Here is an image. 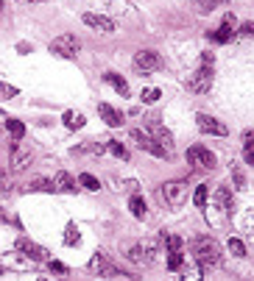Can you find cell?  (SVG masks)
Instances as JSON below:
<instances>
[{
    "label": "cell",
    "mask_w": 254,
    "mask_h": 281,
    "mask_svg": "<svg viewBox=\"0 0 254 281\" xmlns=\"http://www.w3.org/2000/svg\"><path fill=\"white\" fill-rule=\"evenodd\" d=\"M148 134L154 136L162 148H165L168 153H173V136H170V131H168L157 117H148Z\"/></svg>",
    "instance_id": "30bf717a"
},
{
    "label": "cell",
    "mask_w": 254,
    "mask_h": 281,
    "mask_svg": "<svg viewBox=\"0 0 254 281\" xmlns=\"http://www.w3.org/2000/svg\"><path fill=\"white\" fill-rule=\"evenodd\" d=\"M187 89L196 95H204L212 89V67H198L193 76L187 78Z\"/></svg>",
    "instance_id": "52a82bcc"
},
{
    "label": "cell",
    "mask_w": 254,
    "mask_h": 281,
    "mask_svg": "<svg viewBox=\"0 0 254 281\" xmlns=\"http://www.w3.org/2000/svg\"><path fill=\"white\" fill-rule=\"evenodd\" d=\"M98 114L104 117L106 126H112V128H120L123 126V114L114 106H109V103H98Z\"/></svg>",
    "instance_id": "2e32d148"
},
{
    "label": "cell",
    "mask_w": 254,
    "mask_h": 281,
    "mask_svg": "<svg viewBox=\"0 0 254 281\" xmlns=\"http://www.w3.org/2000/svg\"><path fill=\"white\" fill-rule=\"evenodd\" d=\"M182 264H184V254H182V251H173V254H168V267H170V270H179Z\"/></svg>",
    "instance_id": "1f68e13d"
},
{
    "label": "cell",
    "mask_w": 254,
    "mask_h": 281,
    "mask_svg": "<svg viewBox=\"0 0 254 281\" xmlns=\"http://www.w3.org/2000/svg\"><path fill=\"white\" fill-rule=\"evenodd\" d=\"M17 251L26 256L28 262H48V259H51V256H48V251H45L42 245L31 242L28 237H20V239H17Z\"/></svg>",
    "instance_id": "9c48e42d"
},
{
    "label": "cell",
    "mask_w": 254,
    "mask_h": 281,
    "mask_svg": "<svg viewBox=\"0 0 254 281\" xmlns=\"http://www.w3.org/2000/svg\"><path fill=\"white\" fill-rule=\"evenodd\" d=\"M79 229H76V223H67V229H64V245H79Z\"/></svg>",
    "instance_id": "f546056e"
},
{
    "label": "cell",
    "mask_w": 254,
    "mask_h": 281,
    "mask_svg": "<svg viewBox=\"0 0 254 281\" xmlns=\"http://www.w3.org/2000/svg\"><path fill=\"white\" fill-rule=\"evenodd\" d=\"M89 273H92V276H98V279H114V276H126V273L117 270V267H114V264L109 262L104 254H95L92 259H89Z\"/></svg>",
    "instance_id": "ba28073f"
},
{
    "label": "cell",
    "mask_w": 254,
    "mask_h": 281,
    "mask_svg": "<svg viewBox=\"0 0 254 281\" xmlns=\"http://www.w3.org/2000/svg\"><path fill=\"white\" fill-rule=\"evenodd\" d=\"M243 142H246V148H252V145H254V128L243 134Z\"/></svg>",
    "instance_id": "74e56055"
},
{
    "label": "cell",
    "mask_w": 254,
    "mask_h": 281,
    "mask_svg": "<svg viewBox=\"0 0 254 281\" xmlns=\"http://www.w3.org/2000/svg\"><path fill=\"white\" fill-rule=\"evenodd\" d=\"M232 179H235V187L237 189H246V176L240 167H232Z\"/></svg>",
    "instance_id": "836d02e7"
},
{
    "label": "cell",
    "mask_w": 254,
    "mask_h": 281,
    "mask_svg": "<svg viewBox=\"0 0 254 281\" xmlns=\"http://www.w3.org/2000/svg\"><path fill=\"white\" fill-rule=\"evenodd\" d=\"M64 126L67 128H84V117L79 111H64Z\"/></svg>",
    "instance_id": "f1b7e54d"
},
{
    "label": "cell",
    "mask_w": 254,
    "mask_h": 281,
    "mask_svg": "<svg viewBox=\"0 0 254 281\" xmlns=\"http://www.w3.org/2000/svg\"><path fill=\"white\" fill-rule=\"evenodd\" d=\"M36 281H45V279H36Z\"/></svg>",
    "instance_id": "7bdbcfd3"
},
{
    "label": "cell",
    "mask_w": 254,
    "mask_h": 281,
    "mask_svg": "<svg viewBox=\"0 0 254 281\" xmlns=\"http://www.w3.org/2000/svg\"><path fill=\"white\" fill-rule=\"evenodd\" d=\"M179 270H182V281H204V276H201V267H198L196 262H190V264H182Z\"/></svg>",
    "instance_id": "7402d4cb"
},
{
    "label": "cell",
    "mask_w": 254,
    "mask_h": 281,
    "mask_svg": "<svg viewBox=\"0 0 254 281\" xmlns=\"http://www.w3.org/2000/svg\"><path fill=\"white\" fill-rule=\"evenodd\" d=\"M129 209H132V214L137 217V220H145V217H148V206H145V201H142L140 195L129 198Z\"/></svg>",
    "instance_id": "ffe728a7"
},
{
    "label": "cell",
    "mask_w": 254,
    "mask_h": 281,
    "mask_svg": "<svg viewBox=\"0 0 254 281\" xmlns=\"http://www.w3.org/2000/svg\"><path fill=\"white\" fill-rule=\"evenodd\" d=\"M134 67L140 73H151V70H159L162 67V56L157 51H140L134 53Z\"/></svg>",
    "instance_id": "7c38bea8"
},
{
    "label": "cell",
    "mask_w": 254,
    "mask_h": 281,
    "mask_svg": "<svg viewBox=\"0 0 254 281\" xmlns=\"http://www.w3.org/2000/svg\"><path fill=\"white\" fill-rule=\"evenodd\" d=\"M232 36H235V28H229V26L221 23V26L210 34V39L212 42H218V45H226V42H232Z\"/></svg>",
    "instance_id": "44dd1931"
},
{
    "label": "cell",
    "mask_w": 254,
    "mask_h": 281,
    "mask_svg": "<svg viewBox=\"0 0 254 281\" xmlns=\"http://www.w3.org/2000/svg\"><path fill=\"white\" fill-rule=\"evenodd\" d=\"M48 267H51V273H59V276H64V273H67V267H64V264L53 262V259H48Z\"/></svg>",
    "instance_id": "8d00e7d4"
},
{
    "label": "cell",
    "mask_w": 254,
    "mask_h": 281,
    "mask_svg": "<svg viewBox=\"0 0 254 281\" xmlns=\"http://www.w3.org/2000/svg\"><path fill=\"white\" fill-rule=\"evenodd\" d=\"M81 51V42L76 39V34H59L51 42V53L61 56V59H76Z\"/></svg>",
    "instance_id": "5b68a950"
},
{
    "label": "cell",
    "mask_w": 254,
    "mask_h": 281,
    "mask_svg": "<svg viewBox=\"0 0 254 281\" xmlns=\"http://www.w3.org/2000/svg\"><path fill=\"white\" fill-rule=\"evenodd\" d=\"M0 276H3V267H0Z\"/></svg>",
    "instance_id": "b9f144b4"
},
{
    "label": "cell",
    "mask_w": 254,
    "mask_h": 281,
    "mask_svg": "<svg viewBox=\"0 0 254 281\" xmlns=\"http://www.w3.org/2000/svg\"><path fill=\"white\" fill-rule=\"evenodd\" d=\"M120 254L126 256L132 264H151L148 254H145V248H142V242H126V245L120 248Z\"/></svg>",
    "instance_id": "4fadbf2b"
},
{
    "label": "cell",
    "mask_w": 254,
    "mask_h": 281,
    "mask_svg": "<svg viewBox=\"0 0 254 281\" xmlns=\"http://www.w3.org/2000/svg\"><path fill=\"white\" fill-rule=\"evenodd\" d=\"M246 164L254 167V148H246Z\"/></svg>",
    "instance_id": "f35d334b"
},
{
    "label": "cell",
    "mask_w": 254,
    "mask_h": 281,
    "mask_svg": "<svg viewBox=\"0 0 254 281\" xmlns=\"http://www.w3.org/2000/svg\"><path fill=\"white\" fill-rule=\"evenodd\" d=\"M226 248H229V254H232V256H246V245L237 237H229Z\"/></svg>",
    "instance_id": "4dcf8cb0"
},
{
    "label": "cell",
    "mask_w": 254,
    "mask_h": 281,
    "mask_svg": "<svg viewBox=\"0 0 254 281\" xmlns=\"http://www.w3.org/2000/svg\"><path fill=\"white\" fill-rule=\"evenodd\" d=\"M104 81H106V84H112V86H114V92H117V95H123V98L129 95V84H126V81H123V78L117 76V73H106V76H104Z\"/></svg>",
    "instance_id": "603a6c76"
},
{
    "label": "cell",
    "mask_w": 254,
    "mask_h": 281,
    "mask_svg": "<svg viewBox=\"0 0 254 281\" xmlns=\"http://www.w3.org/2000/svg\"><path fill=\"white\" fill-rule=\"evenodd\" d=\"M196 126H198L201 134H210V136H226L229 134V128L224 126L221 120L210 117V114H198V117H196Z\"/></svg>",
    "instance_id": "8fae6325"
},
{
    "label": "cell",
    "mask_w": 254,
    "mask_h": 281,
    "mask_svg": "<svg viewBox=\"0 0 254 281\" xmlns=\"http://www.w3.org/2000/svg\"><path fill=\"white\" fill-rule=\"evenodd\" d=\"M159 98H162L159 89H145V92H142V103H157Z\"/></svg>",
    "instance_id": "d590c367"
},
{
    "label": "cell",
    "mask_w": 254,
    "mask_h": 281,
    "mask_svg": "<svg viewBox=\"0 0 254 281\" xmlns=\"http://www.w3.org/2000/svg\"><path fill=\"white\" fill-rule=\"evenodd\" d=\"M207 198H210V187H207V184H198L196 192H193V204L198 206V209H204V206H207Z\"/></svg>",
    "instance_id": "d4e9b609"
},
{
    "label": "cell",
    "mask_w": 254,
    "mask_h": 281,
    "mask_svg": "<svg viewBox=\"0 0 254 281\" xmlns=\"http://www.w3.org/2000/svg\"><path fill=\"white\" fill-rule=\"evenodd\" d=\"M79 184L84 189H89V192H98V189H101V181L95 179V176H89V173H81L79 176Z\"/></svg>",
    "instance_id": "83f0119b"
},
{
    "label": "cell",
    "mask_w": 254,
    "mask_h": 281,
    "mask_svg": "<svg viewBox=\"0 0 254 281\" xmlns=\"http://www.w3.org/2000/svg\"><path fill=\"white\" fill-rule=\"evenodd\" d=\"M53 187L59 189V192H76V179L67 170H59L53 176Z\"/></svg>",
    "instance_id": "e0dca14e"
},
{
    "label": "cell",
    "mask_w": 254,
    "mask_h": 281,
    "mask_svg": "<svg viewBox=\"0 0 254 281\" xmlns=\"http://www.w3.org/2000/svg\"><path fill=\"white\" fill-rule=\"evenodd\" d=\"M187 164H190L196 173H210V170H215L218 159H215V153L207 151L204 145H193L187 151Z\"/></svg>",
    "instance_id": "3957f363"
},
{
    "label": "cell",
    "mask_w": 254,
    "mask_h": 281,
    "mask_svg": "<svg viewBox=\"0 0 254 281\" xmlns=\"http://www.w3.org/2000/svg\"><path fill=\"white\" fill-rule=\"evenodd\" d=\"M0 11H3V0H0Z\"/></svg>",
    "instance_id": "60d3db41"
},
{
    "label": "cell",
    "mask_w": 254,
    "mask_h": 281,
    "mask_svg": "<svg viewBox=\"0 0 254 281\" xmlns=\"http://www.w3.org/2000/svg\"><path fill=\"white\" fill-rule=\"evenodd\" d=\"M6 128H9V134L14 136V142H17V139H23V136H26V126H23V123H20V120H6Z\"/></svg>",
    "instance_id": "4316f807"
},
{
    "label": "cell",
    "mask_w": 254,
    "mask_h": 281,
    "mask_svg": "<svg viewBox=\"0 0 254 281\" xmlns=\"http://www.w3.org/2000/svg\"><path fill=\"white\" fill-rule=\"evenodd\" d=\"M132 139H134V145L140 148V151H145V153H151V156H159V159H168V151L162 145H159L157 139L148 134V131H140V128H134L132 131Z\"/></svg>",
    "instance_id": "8992f818"
},
{
    "label": "cell",
    "mask_w": 254,
    "mask_h": 281,
    "mask_svg": "<svg viewBox=\"0 0 254 281\" xmlns=\"http://www.w3.org/2000/svg\"><path fill=\"white\" fill-rule=\"evenodd\" d=\"M81 20H84V26H89L92 31H101V34H114V23L109 17H104V14H92V11H87Z\"/></svg>",
    "instance_id": "5bb4252c"
},
{
    "label": "cell",
    "mask_w": 254,
    "mask_h": 281,
    "mask_svg": "<svg viewBox=\"0 0 254 281\" xmlns=\"http://www.w3.org/2000/svg\"><path fill=\"white\" fill-rule=\"evenodd\" d=\"M159 195H162V201H165L170 209H179V206H184V201H187V181H165Z\"/></svg>",
    "instance_id": "277c9868"
},
{
    "label": "cell",
    "mask_w": 254,
    "mask_h": 281,
    "mask_svg": "<svg viewBox=\"0 0 254 281\" xmlns=\"http://www.w3.org/2000/svg\"><path fill=\"white\" fill-rule=\"evenodd\" d=\"M237 36H240V39H254V23H243L240 31H237Z\"/></svg>",
    "instance_id": "e575fe53"
},
{
    "label": "cell",
    "mask_w": 254,
    "mask_h": 281,
    "mask_svg": "<svg viewBox=\"0 0 254 281\" xmlns=\"http://www.w3.org/2000/svg\"><path fill=\"white\" fill-rule=\"evenodd\" d=\"M0 220H3V223L9 220V212H6V209H3V206H0Z\"/></svg>",
    "instance_id": "ab89813d"
},
{
    "label": "cell",
    "mask_w": 254,
    "mask_h": 281,
    "mask_svg": "<svg viewBox=\"0 0 254 281\" xmlns=\"http://www.w3.org/2000/svg\"><path fill=\"white\" fill-rule=\"evenodd\" d=\"M11 167L14 170H26L28 164H31V151L28 148H20L17 142H11Z\"/></svg>",
    "instance_id": "9a60e30c"
},
{
    "label": "cell",
    "mask_w": 254,
    "mask_h": 281,
    "mask_svg": "<svg viewBox=\"0 0 254 281\" xmlns=\"http://www.w3.org/2000/svg\"><path fill=\"white\" fill-rule=\"evenodd\" d=\"M193 6L198 14H212V11H218V9H226L229 0H193Z\"/></svg>",
    "instance_id": "ac0fdd59"
},
{
    "label": "cell",
    "mask_w": 254,
    "mask_h": 281,
    "mask_svg": "<svg viewBox=\"0 0 254 281\" xmlns=\"http://www.w3.org/2000/svg\"><path fill=\"white\" fill-rule=\"evenodd\" d=\"M106 151L112 156H117V159H129V151H126L123 142H117V139H106Z\"/></svg>",
    "instance_id": "484cf974"
},
{
    "label": "cell",
    "mask_w": 254,
    "mask_h": 281,
    "mask_svg": "<svg viewBox=\"0 0 254 281\" xmlns=\"http://www.w3.org/2000/svg\"><path fill=\"white\" fill-rule=\"evenodd\" d=\"M26 189H28V192H56L53 181H48V179H31Z\"/></svg>",
    "instance_id": "cb8c5ba5"
},
{
    "label": "cell",
    "mask_w": 254,
    "mask_h": 281,
    "mask_svg": "<svg viewBox=\"0 0 254 281\" xmlns=\"http://www.w3.org/2000/svg\"><path fill=\"white\" fill-rule=\"evenodd\" d=\"M3 264H6V267H14V270H26L28 264H34V262H28L26 256L20 254H3Z\"/></svg>",
    "instance_id": "d6986e66"
},
{
    "label": "cell",
    "mask_w": 254,
    "mask_h": 281,
    "mask_svg": "<svg viewBox=\"0 0 254 281\" xmlns=\"http://www.w3.org/2000/svg\"><path fill=\"white\" fill-rule=\"evenodd\" d=\"M207 209V220L210 226H226L229 220V212H232V192L226 187H218L212 192V201L210 206H204Z\"/></svg>",
    "instance_id": "6da1fadb"
},
{
    "label": "cell",
    "mask_w": 254,
    "mask_h": 281,
    "mask_svg": "<svg viewBox=\"0 0 254 281\" xmlns=\"http://www.w3.org/2000/svg\"><path fill=\"white\" fill-rule=\"evenodd\" d=\"M11 189V176L6 167H0V192H9Z\"/></svg>",
    "instance_id": "d6a6232c"
},
{
    "label": "cell",
    "mask_w": 254,
    "mask_h": 281,
    "mask_svg": "<svg viewBox=\"0 0 254 281\" xmlns=\"http://www.w3.org/2000/svg\"><path fill=\"white\" fill-rule=\"evenodd\" d=\"M193 259L198 267H215L221 262V245L215 237H196L193 239Z\"/></svg>",
    "instance_id": "7a4b0ae2"
}]
</instances>
